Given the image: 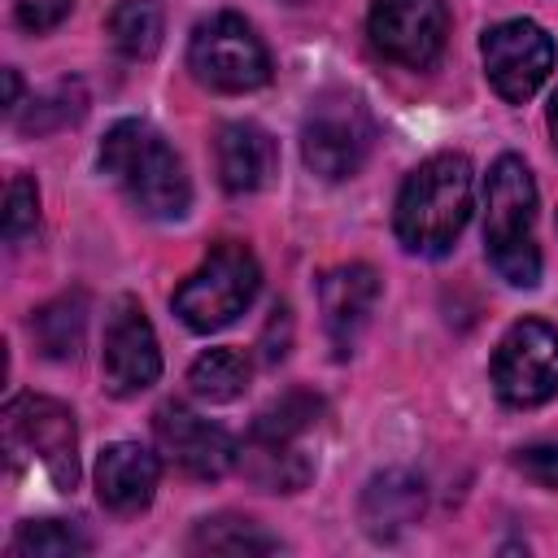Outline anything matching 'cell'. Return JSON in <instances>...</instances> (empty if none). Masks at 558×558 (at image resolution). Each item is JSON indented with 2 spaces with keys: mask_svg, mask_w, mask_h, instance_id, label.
<instances>
[{
  "mask_svg": "<svg viewBox=\"0 0 558 558\" xmlns=\"http://www.w3.org/2000/svg\"><path fill=\"white\" fill-rule=\"evenodd\" d=\"M471 201H475V170L462 153H436L418 161L392 205V231L401 248L440 257L453 248L462 227L471 222Z\"/></svg>",
  "mask_w": 558,
  "mask_h": 558,
  "instance_id": "1",
  "label": "cell"
},
{
  "mask_svg": "<svg viewBox=\"0 0 558 558\" xmlns=\"http://www.w3.org/2000/svg\"><path fill=\"white\" fill-rule=\"evenodd\" d=\"M100 170L122 187V196L157 222H174L192 205V183L179 153L144 118H122L100 144Z\"/></svg>",
  "mask_w": 558,
  "mask_h": 558,
  "instance_id": "2",
  "label": "cell"
},
{
  "mask_svg": "<svg viewBox=\"0 0 558 558\" xmlns=\"http://www.w3.org/2000/svg\"><path fill=\"white\" fill-rule=\"evenodd\" d=\"M484 253L510 288L541 283L536 248V179L523 157L506 153L493 161L484 183Z\"/></svg>",
  "mask_w": 558,
  "mask_h": 558,
  "instance_id": "3",
  "label": "cell"
},
{
  "mask_svg": "<svg viewBox=\"0 0 558 558\" xmlns=\"http://www.w3.org/2000/svg\"><path fill=\"white\" fill-rule=\"evenodd\" d=\"M257 288H262V266H257L253 248L240 244V240H222L174 288L170 305H174V314L187 331L209 336V331H222L227 323H235L253 305Z\"/></svg>",
  "mask_w": 558,
  "mask_h": 558,
  "instance_id": "4",
  "label": "cell"
},
{
  "mask_svg": "<svg viewBox=\"0 0 558 558\" xmlns=\"http://www.w3.org/2000/svg\"><path fill=\"white\" fill-rule=\"evenodd\" d=\"M371 144H375V118L357 92L327 87L310 100L301 118V157L318 179L336 183L357 174L362 161L371 157Z\"/></svg>",
  "mask_w": 558,
  "mask_h": 558,
  "instance_id": "5",
  "label": "cell"
},
{
  "mask_svg": "<svg viewBox=\"0 0 558 558\" xmlns=\"http://www.w3.org/2000/svg\"><path fill=\"white\" fill-rule=\"evenodd\" d=\"M187 70L201 87L240 96V92H257L270 78V52L240 13H214L196 22L187 39Z\"/></svg>",
  "mask_w": 558,
  "mask_h": 558,
  "instance_id": "6",
  "label": "cell"
},
{
  "mask_svg": "<svg viewBox=\"0 0 558 558\" xmlns=\"http://www.w3.org/2000/svg\"><path fill=\"white\" fill-rule=\"evenodd\" d=\"M4 449L13 462L39 458L48 480L65 493L78 484V427L74 414L52 397L22 392L4 405Z\"/></svg>",
  "mask_w": 558,
  "mask_h": 558,
  "instance_id": "7",
  "label": "cell"
},
{
  "mask_svg": "<svg viewBox=\"0 0 558 558\" xmlns=\"http://www.w3.org/2000/svg\"><path fill=\"white\" fill-rule=\"evenodd\" d=\"M493 392L514 405L532 410L558 397V327L545 318H519L493 349Z\"/></svg>",
  "mask_w": 558,
  "mask_h": 558,
  "instance_id": "8",
  "label": "cell"
},
{
  "mask_svg": "<svg viewBox=\"0 0 558 558\" xmlns=\"http://www.w3.org/2000/svg\"><path fill=\"white\" fill-rule=\"evenodd\" d=\"M480 57H484V74H488L493 92L510 105H523L549 78L554 61H558V48H554V39L541 22L510 17V22H497V26L484 31Z\"/></svg>",
  "mask_w": 558,
  "mask_h": 558,
  "instance_id": "9",
  "label": "cell"
},
{
  "mask_svg": "<svg viewBox=\"0 0 558 558\" xmlns=\"http://www.w3.org/2000/svg\"><path fill=\"white\" fill-rule=\"evenodd\" d=\"M366 35L379 57L405 70H427L445 48L449 9L445 0H375L366 13Z\"/></svg>",
  "mask_w": 558,
  "mask_h": 558,
  "instance_id": "10",
  "label": "cell"
},
{
  "mask_svg": "<svg viewBox=\"0 0 558 558\" xmlns=\"http://www.w3.org/2000/svg\"><path fill=\"white\" fill-rule=\"evenodd\" d=\"M100 375L113 397H140L161 375V349L157 331L135 296H118L105 323V349H100Z\"/></svg>",
  "mask_w": 558,
  "mask_h": 558,
  "instance_id": "11",
  "label": "cell"
},
{
  "mask_svg": "<svg viewBox=\"0 0 558 558\" xmlns=\"http://www.w3.org/2000/svg\"><path fill=\"white\" fill-rule=\"evenodd\" d=\"M153 436H157V449L170 466H179L183 475L192 480H218L235 466V445L227 427L201 418L196 410L179 405V401H166L153 418Z\"/></svg>",
  "mask_w": 558,
  "mask_h": 558,
  "instance_id": "12",
  "label": "cell"
},
{
  "mask_svg": "<svg viewBox=\"0 0 558 558\" xmlns=\"http://www.w3.org/2000/svg\"><path fill=\"white\" fill-rule=\"evenodd\" d=\"M379 305V275L366 262L336 266L318 279V310H323V331L336 349V357H349Z\"/></svg>",
  "mask_w": 558,
  "mask_h": 558,
  "instance_id": "13",
  "label": "cell"
},
{
  "mask_svg": "<svg viewBox=\"0 0 558 558\" xmlns=\"http://www.w3.org/2000/svg\"><path fill=\"white\" fill-rule=\"evenodd\" d=\"M235 471L262 493H301L314 480V458L301 449V436L253 423L248 436L235 445Z\"/></svg>",
  "mask_w": 558,
  "mask_h": 558,
  "instance_id": "14",
  "label": "cell"
},
{
  "mask_svg": "<svg viewBox=\"0 0 558 558\" xmlns=\"http://www.w3.org/2000/svg\"><path fill=\"white\" fill-rule=\"evenodd\" d=\"M161 462L135 440H113L96 458V497L113 514H140L157 493Z\"/></svg>",
  "mask_w": 558,
  "mask_h": 558,
  "instance_id": "15",
  "label": "cell"
},
{
  "mask_svg": "<svg viewBox=\"0 0 558 558\" xmlns=\"http://www.w3.org/2000/svg\"><path fill=\"white\" fill-rule=\"evenodd\" d=\"M279 166V148L257 122H227L218 131V183L231 196L262 192Z\"/></svg>",
  "mask_w": 558,
  "mask_h": 558,
  "instance_id": "16",
  "label": "cell"
},
{
  "mask_svg": "<svg viewBox=\"0 0 558 558\" xmlns=\"http://www.w3.org/2000/svg\"><path fill=\"white\" fill-rule=\"evenodd\" d=\"M362 527L375 536V541H392L401 536L405 527L418 523L423 514V480L410 475V471H379L366 488H362Z\"/></svg>",
  "mask_w": 558,
  "mask_h": 558,
  "instance_id": "17",
  "label": "cell"
},
{
  "mask_svg": "<svg viewBox=\"0 0 558 558\" xmlns=\"http://www.w3.org/2000/svg\"><path fill=\"white\" fill-rule=\"evenodd\" d=\"M187 549L192 554H270V549H279V541L262 527V523H253V519H244V514H214V519H201L196 527H192V536H187Z\"/></svg>",
  "mask_w": 558,
  "mask_h": 558,
  "instance_id": "18",
  "label": "cell"
},
{
  "mask_svg": "<svg viewBox=\"0 0 558 558\" xmlns=\"http://www.w3.org/2000/svg\"><path fill=\"white\" fill-rule=\"evenodd\" d=\"M253 379V362L240 353V349H205L192 371H187V384H192V397L209 401V405H227L235 401Z\"/></svg>",
  "mask_w": 558,
  "mask_h": 558,
  "instance_id": "19",
  "label": "cell"
},
{
  "mask_svg": "<svg viewBox=\"0 0 558 558\" xmlns=\"http://www.w3.org/2000/svg\"><path fill=\"white\" fill-rule=\"evenodd\" d=\"M166 35V17L157 0H118L109 13V39L122 57L131 61H148L161 48Z\"/></svg>",
  "mask_w": 558,
  "mask_h": 558,
  "instance_id": "20",
  "label": "cell"
},
{
  "mask_svg": "<svg viewBox=\"0 0 558 558\" xmlns=\"http://www.w3.org/2000/svg\"><path fill=\"white\" fill-rule=\"evenodd\" d=\"M31 331H35V340H39V349L48 357H74L78 344H83V331H87V296L83 292H65V296L48 301L31 318Z\"/></svg>",
  "mask_w": 558,
  "mask_h": 558,
  "instance_id": "21",
  "label": "cell"
},
{
  "mask_svg": "<svg viewBox=\"0 0 558 558\" xmlns=\"http://www.w3.org/2000/svg\"><path fill=\"white\" fill-rule=\"evenodd\" d=\"M87 113V87L78 78H57L52 87H44L39 96H31L26 113L13 118L22 135H52L70 122H78Z\"/></svg>",
  "mask_w": 558,
  "mask_h": 558,
  "instance_id": "22",
  "label": "cell"
},
{
  "mask_svg": "<svg viewBox=\"0 0 558 558\" xmlns=\"http://www.w3.org/2000/svg\"><path fill=\"white\" fill-rule=\"evenodd\" d=\"M87 549L92 541L65 519H35V523H22V532L13 536L17 558H74Z\"/></svg>",
  "mask_w": 558,
  "mask_h": 558,
  "instance_id": "23",
  "label": "cell"
},
{
  "mask_svg": "<svg viewBox=\"0 0 558 558\" xmlns=\"http://www.w3.org/2000/svg\"><path fill=\"white\" fill-rule=\"evenodd\" d=\"M39 227V187L31 174H13L4 192V240L22 244Z\"/></svg>",
  "mask_w": 558,
  "mask_h": 558,
  "instance_id": "24",
  "label": "cell"
},
{
  "mask_svg": "<svg viewBox=\"0 0 558 558\" xmlns=\"http://www.w3.org/2000/svg\"><path fill=\"white\" fill-rule=\"evenodd\" d=\"M74 0H13V13H17V26L31 31V35H44L52 26H61L70 17Z\"/></svg>",
  "mask_w": 558,
  "mask_h": 558,
  "instance_id": "25",
  "label": "cell"
},
{
  "mask_svg": "<svg viewBox=\"0 0 558 558\" xmlns=\"http://www.w3.org/2000/svg\"><path fill=\"white\" fill-rule=\"evenodd\" d=\"M514 466L532 480V484H541V488H558V445H527V449H519V458H514Z\"/></svg>",
  "mask_w": 558,
  "mask_h": 558,
  "instance_id": "26",
  "label": "cell"
},
{
  "mask_svg": "<svg viewBox=\"0 0 558 558\" xmlns=\"http://www.w3.org/2000/svg\"><path fill=\"white\" fill-rule=\"evenodd\" d=\"M17 109H22V78L17 70H4V113L17 118Z\"/></svg>",
  "mask_w": 558,
  "mask_h": 558,
  "instance_id": "27",
  "label": "cell"
},
{
  "mask_svg": "<svg viewBox=\"0 0 558 558\" xmlns=\"http://www.w3.org/2000/svg\"><path fill=\"white\" fill-rule=\"evenodd\" d=\"M549 135H554V148H558V92L549 100Z\"/></svg>",
  "mask_w": 558,
  "mask_h": 558,
  "instance_id": "28",
  "label": "cell"
}]
</instances>
